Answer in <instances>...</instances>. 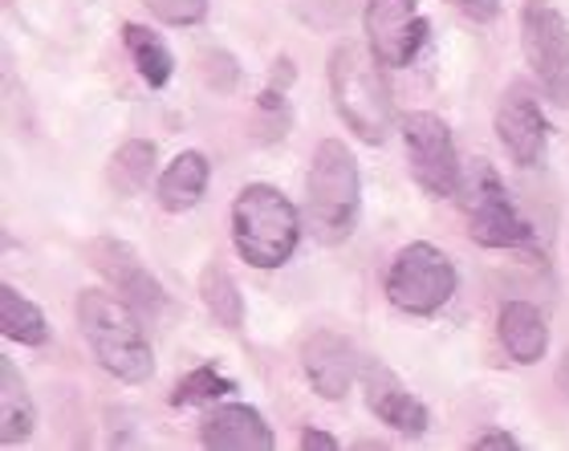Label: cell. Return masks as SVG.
Here are the masks:
<instances>
[{
	"mask_svg": "<svg viewBox=\"0 0 569 451\" xmlns=\"http://www.w3.org/2000/svg\"><path fill=\"white\" fill-rule=\"evenodd\" d=\"M237 391V382L220 374L212 362H203V367L188 370L183 379H179L176 394H171V403L176 407H196V403H216V399H224V394Z\"/></svg>",
	"mask_w": 569,
	"mask_h": 451,
	"instance_id": "obj_23",
	"label": "cell"
},
{
	"mask_svg": "<svg viewBox=\"0 0 569 451\" xmlns=\"http://www.w3.org/2000/svg\"><path fill=\"white\" fill-rule=\"evenodd\" d=\"M200 66H203V82L212 86V90H220V94H224V90H232V86H237V78H240V70H237V61L228 58V53H220V49H208V53H203L200 58Z\"/></svg>",
	"mask_w": 569,
	"mask_h": 451,
	"instance_id": "obj_26",
	"label": "cell"
},
{
	"mask_svg": "<svg viewBox=\"0 0 569 451\" xmlns=\"http://www.w3.org/2000/svg\"><path fill=\"white\" fill-rule=\"evenodd\" d=\"M200 440H203V448H220V451H269L277 443L273 428H269L261 411L249 403L216 407L212 415L203 419Z\"/></svg>",
	"mask_w": 569,
	"mask_h": 451,
	"instance_id": "obj_14",
	"label": "cell"
},
{
	"mask_svg": "<svg viewBox=\"0 0 569 451\" xmlns=\"http://www.w3.org/2000/svg\"><path fill=\"white\" fill-rule=\"evenodd\" d=\"M330 98L333 114L350 127V134H358L362 143L379 147L391 134V90L382 82L379 58L358 46H338L330 53Z\"/></svg>",
	"mask_w": 569,
	"mask_h": 451,
	"instance_id": "obj_4",
	"label": "cell"
},
{
	"mask_svg": "<svg viewBox=\"0 0 569 451\" xmlns=\"http://www.w3.org/2000/svg\"><path fill=\"white\" fill-rule=\"evenodd\" d=\"M37 428V407L33 394L24 387L21 370L12 358H0V443L4 448H17L33 435Z\"/></svg>",
	"mask_w": 569,
	"mask_h": 451,
	"instance_id": "obj_17",
	"label": "cell"
},
{
	"mask_svg": "<svg viewBox=\"0 0 569 451\" xmlns=\"http://www.w3.org/2000/svg\"><path fill=\"white\" fill-rule=\"evenodd\" d=\"M86 261L94 264L98 277L107 281L122 301H131L142 318H159L167 309V293L163 285L154 281V273L142 264L139 252L119 237H98L86 244Z\"/></svg>",
	"mask_w": 569,
	"mask_h": 451,
	"instance_id": "obj_10",
	"label": "cell"
},
{
	"mask_svg": "<svg viewBox=\"0 0 569 451\" xmlns=\"http://www.w3.org/2000/svg\"><path fill=\"white\" fill-rule=\"evenodd\" d=\"M521 49L533 78L553 102H569V24L549 0L521 4Z\"/></svg>",
	"mask_w": 569,
	"mask_h": 451,
	"instance_id": "obj_8",
	"label": "cell"
},
{
	"mask_svg": "<svg viewBox=\"0 0 569 451\" xmlns=\"http://www.w3.org/2000/svg\"><path fill=\"white\" fill-rule=\"evenodd\" d=\"M460 212L468 237L485 249H529L533 244V228L521 216V208L512 203L505 179L497 176V167L488 159L463 167Z\"/></svg>",
	"mask_w": 569,
	"mask_h": 451,
	"instance_id": "obj_5",
	"label": "cell"
},
{
	"mask_svg": "<svg viewBox=\"0 0 569 451\" xmlns=\"http://www.w3.org/2000/svg\"><path fill=\"white\" fill-rule=\"evenodd\" d=\"M208 179H212L208 154H203V151H179L176 159L163 167L159 183H154V200H159V208H163V212L183 216L203 200Z\"/></svg>",
	"mask_w": 569,
	"mask_h": 451,
	"instance_id": "obj_16",
	"label": "cell"
},
{
	"mask_svg": "<svg viewBox=\"0 0 569 451\" xmlns=\"http://www.w3.org/2000/svg\"><path fill=\"white\" fill-rule=\"evenodd\" d=\"M301 240V212L273 183H249L232 200V244L252 269H281Z\"/></svg>",
	"mask_w": 569,
	"mask_h": 451,
	"instance_id": "obj_3",
	"label": "cell"
},
{
	"mask_svg": "<svg viewBox=\"0 0 569 451\" xmlns=\"http://www.w3.org/2000/svg\"><path fill=\"white\" fill-rule=\"evenodd\" d=\"M142 4L163 24H200L208 17V0H142Z\"/></svg>",
	"mask_w": 569,
	"mask_h": 451,
	"instance_id": "obj_25",
	"label": "cell"
},
{
	"mask_svg": "<svg viewBox=\"0 0 569 451\" xmlns=\"http://www.w3.org/2000/svg\"><path fill=\"white\" fill-rule=\"evenodd\" d=\"M273 82L264 86L261 98H257V110H252V122H257V139L261 143H277L289 131V82H293V61L281 58L273 66Z\"/></svg>",
	"mask_w": 569,
	"mask_h": 451,
	"instance_id": "obj_21",
	"label": "cell"
},
{
	"mask_svg": "<svg viewBox=\"0 0 569 451\" xmlns=\"http://www.w3.org/2000/svg\"><path fill=\"white\" fill-rule=\"evenodd\" d=\"M73 318L94 362L110 379L139 387L154 374V350L142 330V313L131 301H122L114 289H82Z\"/></svg>",
	"mask_w": 569,
	"mask_h": 451,
	"instance_id": "obj_1",
	"label": "cell"
},
{
	"mask_svg": "<svg viewBox=\"0 0 569 451\" xmlns=\"http://www.w3.org/2000/svg\"><path fill=\"white\" fill-rule=\"evenodd\" d=\"M297 443H301V451H338V448H342L330 431H321V428H306Z\"/></svg>",
	"mask_w": 569,
	"mask_h": 451,
	"instance_id": "obj_29",
	"label": "cell"
},
{
	"mask_svg": "<svg viewBox=\"0 0 569 451\" xmlns=\"http://www.w3.org/2000/svg\"><path fill=\"white\" fill-rule=\"evenodd\" d=\"M362 208V176L358 159L342 139H321L306 176V224L318 244L350 240Z\"/></svg>",
	"mask_w": 569,
	"mask_h": 451,
	"instance_id": "obj_2",
	"label": "cell"
},
{
	"mask_svg": "<svg viewBox=\"0 0 569 451\" xmlns=\"http://www.w3.org/2000/svg\"><path fill=\"white\" fill-rule=\"evenodd\" d=\"M456 264L448 261V252L427 244V240H411L395 252L391 269H387V301L399 313L411 318H431L456 298Z\"/></svg>",
	"mask_w": 569,
	"mask_h": 451,
	"instance_id": "obj_6",
	"label": "cell"
},
{
	"mask_svg": "<svg viewBox=\"0 0 569 451\" xmlns=\"http://www.w3.org/2000/svg\"><path fill=\"white\" fill-rule=\"evenodd\" d=\"M200 301L203 309L216 318V325H224V330L237 333L244 325V298H240V285L232 281L220 261H208L200 273Z\"/></svg>",
	"mask_w": 569,
	"mask_h": 451,
	"instance_id": "obj_20",
	"label": "cell"
},
{
	"mask_svg": "<svg viewBox=\"0 0 569 451\" xmlns=\"http://www.w3.org/2000/svg\"><path fill=\"white\" fill-rule=\"evenodd\" d=\"M154 159H159L154 143H147V139H127V143H119L114 154H110L107 183L119 191L122 200H131V196H139V191L151 183Z\"/></svg>",
	"mask_w": 569,
	"mask_h": 451,
	"instance_id": "obj_19",
	"label": "cell"
},
{
	"mask_svg": "<svg viewBox=\"0 0 569 451\" xmlns=\"http://www.w3.org/2000/svg\"><path fill=\"white\" fill-rule=\"evenodd\" d=\"M362 391H367L370 415L379 419V423H387L391 431H399V435H423L431 428L427 407L407 391L403 382L395 379L391 367H382L375 358L362 362Z\"/></svg>",
	"mask_w": 569,
	"mask_h": 451,
	"instance_id": "obj_13",
	"label": "cell"
},
{
	"mask_svg": "<svg viewBox=\"0 0 569 451\" xmlns=\"http://www.w3.org/2000/svg\"><path fill=\"white\" fill-rule=\"evenodd\" d=\"M122 46H127V58H131V66L139 70V78L151 86V90H163V86L171 82L176 58H171L167 41L154 33V29H147V24H139V21H127L122 24Z\"/></svg>",
	"mask_w": 569,
	"mask_h": 451,
	"instance_id": "obj_18",
	"label": "cell"
},
{
	"mask_svg": "<svg viewBox=\"0 0 569 451\" xmlns=\"http://www.w3.org/2000/svg\"><path fill=\"white\" fill-rule=\"evenodd\" d=\"M403 151H407V167H411V179L431 196V200H451L460 196L463 183V163L451 143L448 122L439 114H427L416 110L403 119Z\"/></svg>",
	"mask_w": 569,
	"mask_h": 451,
	"instance_id": "obj_7",
	"label": "cell"
},
{
	"mask_svg": "<svg viewBox=\"0 0 569 451\" xmlns=\"http://www.w3.org/2000/svg\"><path fill=\"white\" fill-rule=\"evenodd\" d=\"M362 24H367V49L387 70L411 66L423 49L427 21L419 12V0H367Z\"/></svg>",
	"mask_w": 569,
	"mask_h": 451,
	"instance_id": "obj_9",
	"label": "cell"
},
{
	"mask_svg": "<svg viewBox=\"0 0 569 451\" xmlns=\"http://www.w3.org/2000/svg\"><path fill=\"white\" fill-rule=\"evenodd\" d=\"M558 387H561V394L569 399V350H566V358H561V367H558Z\"/></svg>",
	"mask_w": 569,
	"mask_h": 451,
	"instance_id": "obj_30",
	"label": "cell"
},
{
	"mask_svg": "<svg viewBox=\"0 0 569 451\" xmlns=\"http://www.w3.org/2000/svg\"><path fill=\"white\" fill-rule=\"evenodd\" d=\"M472 448L476 451H512V448H521V440L505 428H492V431H485V435H476Z\"/></svg>",
	"mask_w": 569,
	"mask_h": 451,
	"instance_id": "obj_28",
	"label": "cell"
},
{
	"mask_svg": "<svg viewBox=\"0 0 569 451\" xmlns=\"http://www.w3.org/2000/svg\"><path fill=\"white\" fill-rule=\"evenodd\" d=\"M497 139L517 167H537L541 154H546L549 122H546V114H541V107H537V98L529 94V90H521V86L505 90V98H500Z\"/></svg>",
	"mask_w": 569,
	"mask_h": 451,
	"instance_id": "obj_12",
	"label": "cell"
},
{
	"mask_svg": "<svg viewBox=\"0 0 569 451\" xmlns=\"http://www.w3.org/2000/svg\"><path fill=\"white\" fill-rule=\"evenodd\" d=\"M297 358H301V374H306V382L321 394V399H330V403L346 399L350 387H355V379H362V362H358L355 345L333 330L306 333V342H301V354Z\"/></svg>",
	"mask_w": 569,
	"mask_h": 451,
	"instance_id": "obj_11",
	"label": "cell"
},
{
	"mask_svg": "<svg viewBox=\"0 0 569 451\" xmlns=\"http://www.w3.org/2000/svg\"><path fill=\"white\" fill-rule=\"evenodd\" d=\"M497 333L517 367H533L549 350V321L533 301H505L497 313Z\"/></svg>",
	"mask_w": 569,
	"mask_h": 451,
	"instance_id": "obj_15",
	"label": "cell"
},
{
	"mask_svg": "<svg viewBox=\"0 0 569 451\" xmlns=\"http://www.w3.org/2000/svg\"><path fill=\"white\" fill-rule=\"evenodd\" d=\"M451 4H456L460 17H468L476 24H492L500 17V0H451Z\"/></svg>",
	"mask_w": 569,
	"mask_h": 451,
	"instance_id": "obj_27",
	"label": "cell"
},
{
	"mask_svg": "<svg viewBox=\"0 0 569 451\" xmlns=\"http://www.w3.org/2000/svg\"><path fill=\"white\" fill-rule=\"evenodd\" d=\"M0 330H4L9 342H21V345H46L49 342L46 313L24 298L17 285H0Z\"/></svg>",
	"mask_w": 569,
	"mask_h": 451,
	"instance_id": "obj_22",
	"label": "cell"
},
{
	"mask_svg": "<svg viewBox=\"0 0 569 451\" xmlns=\"http://www.w3.org/2000/svg\"><path fill=\"white\" fill-rule=\"evenodd\" d=\"M289 12L313 33H338L355 17V0H289Z\"/></svg>",
	"mask_w": 569,
	"mask_h": 451,
	"instance_id": "obj_24",
	"label": "cell"
}]
</instances>
